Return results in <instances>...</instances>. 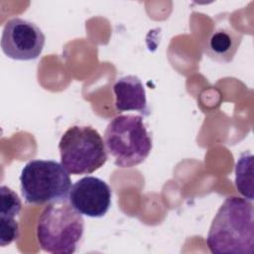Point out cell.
Listing matches in <instances>:
<instances>
[{"label": "cell", "mask_w": 254, "mask_h": 254, "mask_svg": "<svg viewBox=\"0 0 254 254\" xmlns=\"http://www.w3.org/2000/svg\"><path fill=\"white\" fill-rule=\"evenodd\" d=\"M254 209L251 200L239 196L225 198L209 227L206 245L214 254L254 252Z\"/></svg>", "instance_id": "cell-1"}, {"label": "cell", "mask_w": 254, "mask_h": 254, "mask_svg": "<svg viewBox=\"0 0 254 254\" xmlns=\"http://www.w3.org/2000/svg\"><path fill=\"white\" fill-rule=\"evenodd\" d=\"M83 231L82 214L66 200L45 206L36 228L39 245L44 251L53 254L74 253Z\"/></svg>", "instance_id": "cell-2"}, {"label": "cell", "mask_w": 254, "mask_h": 254, "mask_svg": "<svg viewBox=\"0 0 254 254\" xmlns=\"http://www.w3.org/2000/svg\"><path fill=\"white\" fill-rule=\"evenodd\" d=\"M104 144L114 165L121 169L140 165L152 150V138L143 117L133 114L111 119L104 131Z\"/></svg>", "instance_id": "cell-3"}, {"label": "cell", "mask_w": 254, "mask_h": 254, "mask_svg": "<svg viewBox=\"0 0 254 254\" xmlns=\"http://www.w3.org/2000/svg\"><path fill=\"white\" fill-rule=\"evenodd\" d=\"M20 188L28 203H51L67 199L71 180L61 163L36 159L28 162L22 169Z\"/></svg>", "instance_id": "cell-4"}, {"label": "cell", "mask_w": 254, "mask_h": 254, "mask_svg": "<svg viewBox=\"0 0 254 254\" xmlns=\"http://www.w3.org/2000/svg\"><path fill=\"white\" fill-rule=\"evenodd\" d=\"M61 164L71 175H88L107 161L104 141L91 126L74 125L62 136L59 143Z\"/></svg>", "instance_id": "cell-5"}, {"label": "cell", "mask_w": 254, "mask_h": 254, "mask_svg": "<svg viewBox=\"0 0 254 254\" xmlns=\"http://www.w3.org/2000/svg\"><path fill=\"white\" fill-rule=\"evenodd\" d=\"M45 35L33 22L12 18L4 26L1 36V49L10 59L31 61L37 59L45 46Z\"/></svg>", "instance_id": "cell-6"}, {"label": "cell", "mask_w": 254, "mask_h": 254, "mask_svg": "<svg viewBox=\"0 0 254 254\" xmlns=\"http://www.w3.org/2000/svg\"><path fill=\"white\" fill-rule=\"evenodd\" d=\"M111 189L103 180L87 176L71 186L68 201L83 215L102 217L111 205Z\"/></svg>", "instance_id": "cell-7"}, {"label": "cell", "mask_w": 254, "mask_h": 254, "mask_svg": "<svg viewBox=\"0 0 254 254\" xmlns=\"http://www.w3.org/2000/svg\"><path fill=\"white\" fill-rule=\"evenodd\" d=\"M115 108L118 112L138 111L144 116L150 114L146 91L141 79L136 75H126L116 80L113 85Z\"/></svg>", "instance_id": "cell-8"}, {"label": "cell", "mask_w": 254, "mask_h": 254, "mask_svg": "<svg viewBox=\"0 0 254 254\" xmlns=\"http://www.w3.org/2000/svg\"><path fill=\"white\" fill-rule=\"evenodd\" d=\"M0 245L11 244L19 237V216L22 202L18 194L6 186L0 188Z\"/></svg>", "instance_id": "cell-9"}, {"label": "cell", "mask_w": 254, "mask_h": 254, "mask_svg": "<svg viewBox=\"0 0 254 254\" xmlns=\"http://www.w3.org/2000/svg\"><path fill=\"white\" fill-rule=\"evenodd\" d=\"M242 36L229 27H219L206 40L205 54L218 62H230L241 42Z\"/></svg>", "instance_id": "cell-10"}, {"label": "cell", "mask_w": 254, "mask_h": 254, "mask_svg": "<svg viewBox=\"0 0 254 254\" xmlns=\"http://www.w3.org/2000/svg\"><path fill=\"white\" fill-rule=\"evenodd\" d=\"M253 157L251 154L243 153L235 167V185L239 192L248 198L253 199Z\"/></svg>", "instance_id": "cell-11"}]
</instances>
